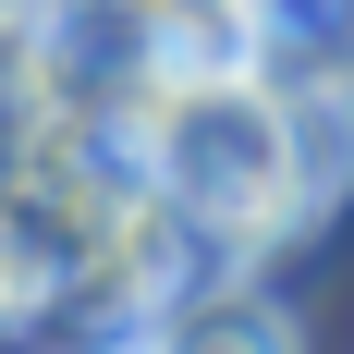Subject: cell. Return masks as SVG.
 I'll list each match as a JSON object with an SVG mask.
<instances>
[{
  "label": "cell",
  "mask_w": 354,
  "mask_h": 354,
  "mask_svg": "<svg viewBox=\"0 0 354 354\" xmlns=\"http://www.w3.org/2000/svg\"><path fill=\"white\" fill-rule=\"evenodd\" d=\"M159 183L208 232H281V220H306L293 147H281V98L269 86H232V73L171 86V110H159Z\"/></svg>",
  "instance_id": "obj_1"
},
{
  "label": "cell",
  "mask_w": 354,
  "mask_h": 354,
  "mask_svg": "<svg viewBox=\"0 0 354 354\" xmlns=\"http://www.w3.org/2000/svg\"><path fill=\"white\" fill-rule=\"evenodd\" d=\"M147 354H306V330H293L281 293H257V281H208V293H183V306H159Z\"/></svg>",
  "instance_id": "obj_2"
},
{
  "label": "cell",
  "mask_w": 354,
  "mask_h": 354,
  "mask_svg": "<svg viewBox=\"0 0 354 354\" xmlns=\"http://www.w3.org/2000/svg\"><path fill=\"white\" fill-rule=\"evenodd\" d=\"M110 354H147V342H110Z\"/></svg>",
  "instance_id": "obj_3"
}]
</instances>
